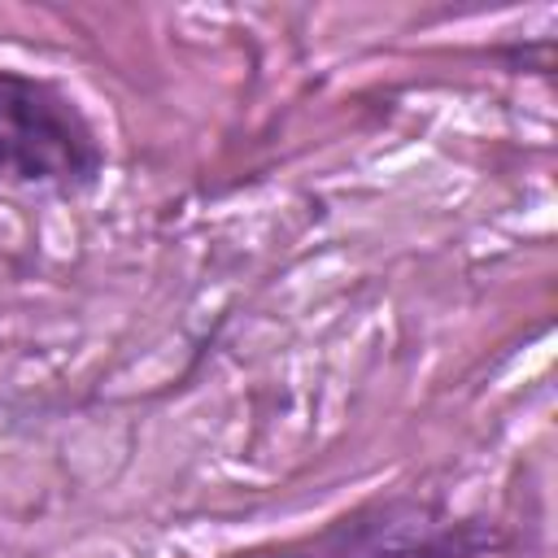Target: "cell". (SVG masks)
<instances>
[{
	"instance_id": "cell-2",
	"label": "cell",
	"mask_w": 558,
	"mask_h": 558,
	"mask_svg": "<svg viewBox=\"0 0 558 558\" xmlns=\"http://www.w3.org/2000/svg\"><path fill=\"white\" fill-rule=\"evenodd\" d=\"M493 545V532L458 523L418 501H388L371 514L344 519L327 549L336 558H471Z\"/></svg>"
},
{
	"instance_id": "cell-1",
	"label": "cell",
	"mask_w": 558,
	"mask_h": 558,
	"mask_svg": "<svg viewBox=\"0 0 558 558\" xmlns=\"http://www.w3.org/2000/svg\"><path fill=\"white\" fill-rule=\"evenodd\" d=\"M105 170V144L83 105L48 78L0 70V174L17 183L87 187Z\"/></svg>"
}]
</instances>
